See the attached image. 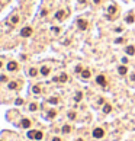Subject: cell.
<instances>
[{
	"instance_id": "obj_1",
	"label": "cell",
	"mask_w": 135,
	"mask_h": 141,
	"mask_svg": "<svg viewBox=\"0 0 135 141\" xmlns=\"http://www.w3.org/2000/svg\"><path fill=\"white\" fill-rule=\"evenodd\" d=\"M31 35H32V28H31V26H25V28H22V31H21V37L28 38V37H31Z\"/></svg>"
},
{
	"instance_id": "obj_2",
	"label": "cell",
	"mask_w": 135,
	"mask_h": 141,
	"mask_svg": "<svg viewBox=\"0 0 135 141\" xmlns=\"http://www.w3.org/2000/svg\"><path fill=\"white\" fill-rule=\"evenodd\" d=\"M103 135H105V131L102 128H94L93 130V137L94 138H102Z\"/></svg>"
},
{
	"instance_id": "obj_3",
	"label": "cell",
	"mask_w": 135,
	"mask_h": 141,
	"mask_svg": "<svg viewBox=\"0 0 135 141\" xmlns=\"http://www.w3.org/2000/svg\"><path fill=\"white\" fill-rule=\"evenodd\" d=\"M77 25H79V29H81V31H86L87 29V21H84V19H79L77 21Z\"/></svg>"
},
{
	"instance_id": "obj_4",
	"label": "cell",
	"mask_w": 135,
	"mask_h": 141,
	"mask_svg": "<svg viewBox=\"0 0 135 141\" xmlns=\"http://www.w3.org/2000/svg\"><path fill=\"white\" fill-rule=\"evenodd\" d=\"M96 83L105 87V86H106V79H105V76H103V74H99L97 77H96Z\"/></svg>"
},
{
	"instance_id": "obj_5",
	"label": "cell",
	"mask_w": 135,
	"mask_h": 141,
	"mask_svg": "<svg viewBox=\"0 0 135 141\" xmlns=\"http://www.w3.org/2000/svg\"><path fill=\"white\" fill-rule=\"evenodd\" d=\"M7 70H9V71H15V70H17V64L15 61H10L7 64Z\"/></svg>"
},
{
	"instance_id": "obj_6",
	"label": "cell",
	"mask_w": 135,
	"mask_h": 141,
	"mask_svg": "<svg viewBox=\"0 0 135 141\" xmlns=\"http://www.w3.org/2000/svg\"><path fill=\"white\" fill-rule=\"evenodd\" d=\"M21 125H22L23 128H29V127H31V121H29L28 118H23V119L21 121Z\"/></svg>"
},
{
	"instance_id": "obj_7",
	"label": "cell",
	"mask_w": 135,
	"mask_h": 141,
	"mask_svg": "<svg viewBox=\"0 0 135 141\" xmlns=\"http://www.w3.org/2000/svg\"><path fill=\"white\" fill-rule=\"evenodd\" d=\"M125 52H126L128 55H134V54H135V47H132V45L126 47V48H125Z\"/></svg>"
},
{
	"instance_id": "obj_8",
	"label": "cell",
	"mask_w": 135,
	"mask_h": 141,
	"mask_svg": "<svg viewBox=\"0 0 135 141\" xmlns=\"http://www.w3.org/2000/svg\"><path fill=\"white\" fill-rule=\"evenodd\" d=\"M55 17H57L58 21H63L64 17H65V12H64V10H58V12H57V15H55Z\"/></svg>"
},
{
	"instance_id": "obj_9",
	"label": "cell",
	"mask_w": 135,
	"mask_h": 141,
	"mask_svg": "<svg viewBox=\"0 0 135 141\" xmlns=\"http://www.w3.org/2000/svg\"><path fill=\"white\" fill-rule=\"evenodd\" d=\"M126 71H128V68H126L125 65H119V67H118V73H119L121 76H125Z\"/></svg>"
},
{
	"instance_id": "obj_10",
	"label": "cell",
	"mask_w": 135,
	"mask_h": 141,
	"mask_svg": "<svg viewBox=\"0 0 135 141\" xmlns=\"http://www.w3.org/2000/svg\"><path fill=\"white\" fill-rule=\"evenodd\" d=\"M39 71H41V74H42V76H48V74H49V68H48L47 65H44V67H41Z\"/></svg>"
},
{
	"instance_id": "obj_11",
	"label": "cell",
	"mask_w": 135,
	"mask_h": 141,
	"mask_svg": "<svg viewBox=\"0 0 135 141\" xmlns=\"http://www.w3.org/2000/svg\"><path fill=\"white\" fill-rule=\"evenodd\" d=\"M28 74H29V76H31V77H35V76H36V74H38V70H36V68H33V67H32V68H29V71H28Z\"/></svg>"
},
{
	"instance_id": "obj_12",
	"label": "cell",
	"mask_w": 135,
	"mask_h": 141,
	"mask_svg": "<svg viewBox=\"0 0 135 141\" xmlns=\"http://www.w3.org/2000/svg\"><path fill=\"white\" fill-rule=\"evenodd\" d=\"M81 77L83 79H89L90 77V70H83V71H81Z\"/></svg>"
},
{
	"instance_id": "obj_13",
	"label": "cell",
	"mask_w": 135,
	"mask_h": 141,
	"mask_svg": "<svg viewBox=\"0 0 135 141\" xmlns=\"http://www.w3.org/2000/svg\"><path fill=\"white\" fill-rule=\"evenodd\" d=\"M110 111H112V106H110L109 103H105V106H103V112H105V114H109Z\"/></svg>"
},
{
	"instance_id": "obj_14",
	"label": "cell",
	"mask_w": 135,
	"mask_h": 141,
	"mask_svg": "<svg viewBox=\"0 0 135 141\" xmlns=\"http://www.w3.org/2000/svg\"><path fill=\"white\" fill-rule=\"evenodd\" d=\"M10 22H12L13 25H16V23L19 22V16H17V15H13V16L10 17Z\"/></svg>"
},
{
	"instance_id": "obj_15",
	"label": "cell",
	"mask_w": 135,
	"mask_h": 141,
	"mask_svg": "<svg viewBox=\"0 0 135 141\" xmlns=\"http://www.w3.org/2000/svg\"><path fill=\"white\" fill-rule=\"evenodd\" d=\"M125 21H126L128 23H132V22L135 21V16H134V15H128V16H126V19H125Z\"/></svg>"
},
{
	"instance_id": "obj_16",
	"label": "cell",
	"mask_w": 135,
	"mask_h": 141,
	"mask_svg": "<svg viewBox=\"0 0 135 141\" xmlns=\"http://www.w3.org/2000/svg\"><path fill=\"white\" fill-rule=\"evenodd\" d=\"M35 135H36V131H28V138H31V140H35Z\"/></svg>"
},
{
	"instance_id": "obj_17",
	"label": "cell",
	"mask_w": 135,
	"mask_h": 141,
	"mask_svg": "<svg viewBox=\"0 0 135 141\" xmlns=\"http://www.w3.org/2000/svg\"><path fill=\"white\" fill-rule=\"evenodd\" d=\"M67 79H68V77H67V74H65V73H63V74L58 77V81H67Z\"/></svg>"
},
{
	"instance_id": "obj_18",
	"label": "cell",
	"mask_w": 135,
	"mask_h": 141,
	"mask_svg": "<svg viewBox=\"0 0 135 141\" xmlns=\"http://www.w3.org/2000/svg\"><path fill=\"white\" fill-rule=\"evenodd\" d=\"M70 131H71V127H70V125H64V127H63V132H64V134H68Z\"/></svg>"
},
{
	"instance_id": "obj_19",
	"label": "cell",
	"mask_w": 135,
	"mask_h": 141,
	"mask_svg": "<svg viewBox=\"0 0 135 141\" xmlns=\"http://www.w3.org/2000/svg\"><path fill=\"white\" fill-rule=\"evenodd\" d=\"M42 137H44V134H42L41 131H36V135H35V140H42Z\"/></svg>"
},
{
	"instance_id": "obj_20",
	"label": "cell",
	"mask_w": 135,
	"mask_h": 141,
	"mask_svg": "<svg viewBox=\"0 0 135 141\" xmlns=\"http://www.w3.org/2000/svg\"><path fill=\"white\" fill-rule=\"evenodd\" d=\"M16 87H17V83H16V81H10V83H9V89L13 90V89H16Z\"/></svg>"
},
{
	"instance_id": "obj_21",
	"label": "cell",
	"mask_w": 135,
	"mask_h": 141,
	"mask_svg": "<svg viewBox=\"0 0 135 141\" xmlns=\"http://www.w3.org/2000/svg\"><path fill=\"white\" fill-rule=\"evenodd\" d=\"M29 109H31L32 112L36 111V109H38V105H36V103H31V105H29Z\"/></svg>"
},
{
	"instance_id": "obj_22",
	"label": "cell",
	"mask_w": 135,
	"mask_h": 141,
	"mask_svg": "<svg viewBox=\"0 0 135 141\" xmlns=\"http://www.w3.org/2000/svg\"><path fill=\"white\" fill-rule=\"evenodd\" d=\"M55 115H57V112H55V111H49V112H48V118H49V119L55 118Z\"/></svg>"
},
{
	"instance_id": "obj_23",
	"label": "cell",
	"mask_w": 135,
	"mask_h": 141,
	"mask_svg": "<svg viewBox=\"0 0 135 141\" xmlns=\"http://www.w3.org/2000/svg\"><path fill=\"white\" fill-rule=\"evenodd\" d=\"M32 90H33V93H36V95H38V93L41 92V87H39V86H33V87H32Z\"/></svg>"
},
{
	"instance_id": "obj_24",
	"label": "cell",
	"mask_w": 135,
	"mask_h": 141,
	"mask_svg": "<svg viewBox=\"0 0 135 141\" xmlns=\"http://www.w3.org/2000/svg\"><path fill=\"white\" fill-rule=\"evenodd\" d=\"M115 12H116V7H115V6H110L108 9V13H115Z\"/></svg>"
},
{
	"instance_id": "obj_25",
	"label": "cell",
	"mask_w": 135,
	"mask_h": 141,
	"mask_svg": "<svg viewBox=\"0 0 135 141\" xmlns=\"http://www.w3.org/2000/svg\"><path fill=\"white\" fill-rule=\"evenodd\" d=\"M49 103H52V105L58 103V99H57V98H51V99H49Z\"/></svg>"
},
{
	"instance_id": "obj_26",
	"label": "cell",
	"mask_w": 135,
	"mask_h": 141,
	"mask_svg": "<svg viewBox=\"0 0 135 141\" xmlns=\"http://www.w3.org/2000/svg\"><path fill=\"white\" fill-rule=\"evenodd\" d=\"M79 100H81V93H80V92L76 95V102H79Z\"/></svg>"
},
{
	"instance_id": "obj_27",
	"label": "cell",
	"mask_w": 135,
	"mask_h": 141,
	"mask_svg": "<svg viewBox=\"0 0 135 141\" xmlns=\"http://www.w3.org/2000/svg\"><path fill=\"white\" fill-rule=\"evenodd\" d=\"M68 118L70 119H74L76 118V112H68Z\"/></svg>"
},
{
	"instance_id": "obj_28",
	"label": "cell",
	"mask_w": 135,
	"mask_h": 141,
	"mask_svg": "<svg viewBox=\"0 0 135 141\" xmlns=\"http://www.w3.org/2000/svg\"><path fill=\"white\" fill-rule=\"evenodd\" d=\"M76 73H81V65H76Z\"/></svg>"
},
{
	"instance_id": "obj_29",
	"label": "cell",
	"mask_w": 135,
	"mask_h": 141,
	"mask_svg": "<svg viewBox=\"0 0 135 141\" xmlns=\"http://www.w3.org/2000/svg\"><path fill=\"white\" fill-rule=\"evenodd\" d=\"M0 81H7V77L6 76H0Z\"/></svg>"
},
{
	"instance_id": "obj_30",
	"label": "cell",
	"mask_w": 135,
	"mask_h": 141,
	"mask_svg": "<svg viewBox=\"0 0 135 141\" xmlns=\"http://www.w3.org/2000/svg\"><path fill=\"white\" fill-rule=\"evenodd\" d=\"M22 103H23L22 99H16V105H22Z\"/></svg>"
},
{
	"instance_id": "obj_31",
	"label": "cell",
	"mask_w": 135,
	"mask_h": 141,
	"mask_svg": "<svg viewBox=\"0 0 135 141\" xmlns=\"http://www.w3.org/2000/svg\"><path fill=\"white\" fill-rule=\"evenodd\" d=\"M121 42H124V38H118L116 39V44H121Z\"/></svg>"
},
{
	"instance_id": "obj_32",
	"label": "cell",
	"mask_w": 135,
	"mask_h": 141,
	"mask_svg": "<svg viewBox=\"0 0 135 141\" xmlns=\"http://www.w3.org/2000/svg\"><path fill=\"white\" fill-rule=\"evenodd\" d=\"M122 63H124V64H126V63H128V58H126V57H124V58H122Z\"/></svg>"
},
{
	"instance_id": "obj_33",
	"label": "cell",
	"mask_w": 135,
	"mask_h": 141,
	"mask_svg": "<svg viewBox=\"0 0 135 141\" xmlns=\"http://www.w3.org/2000/svg\"><path fill=\"white\" fill-rule=\"evenodd\" d=\"M52 141H61V138H58V137H54V138H52Z\"/></svg>"
},
{
	"instance_id": "obj_34",
	"label": "cell",
	"mask_w": 135,
	"mask_h": 141,
	"mask_svg": "<svg viewBox=\"0 0 135 141\" xmlns=\"http://www.w3.org/2000/svg\"><path fill=\"white\" fill-rule=\"evenodd\" d=\"M79 2H80V3H86V0H79Z\"/></svg>"
},
{
	"instance_id": "obj_35",
	"label": "cell",
	"mask_w": 135,
	"mask_h": 141,
	"mask_svg": "<svg viewBox=\"0 0 135 141\" xmlns=\"http://www.w3.org/2000/svg\"><path fill=\"white\" fill-rule=\"evenodd\" d=\"M94 3H100V0H94Z\"/></svg>"
},
{
	"instance_id": "obj_36",
	"label": "cell",
	"mask_w": 135,
	"mask_h": 141,
	"mask_svg": "<svg viewBox=\"0 0 135 141\" xmlns=\"http://www.w3.org/2000/svg\"><path fill=\"white\" fill-rule=\"evenodd\" d=\"M2 65H3V63H2V61H0V67H2Z\"/></svg>"
},
{
	"instance_id": "obj_37",
	"label": "cell",
	"mask_w": 135,
	"mask_h": 141,
	"mask_svg": "<svg viewBox=\"0 0 135 141\" xmlns=\"http://www.w3.org/2000/svg\"><path fill=\"white\" fill-rule=\"evenodd\" d=\"M77 141H83V140H77Z\"/></svg>"
}]
</instances>
